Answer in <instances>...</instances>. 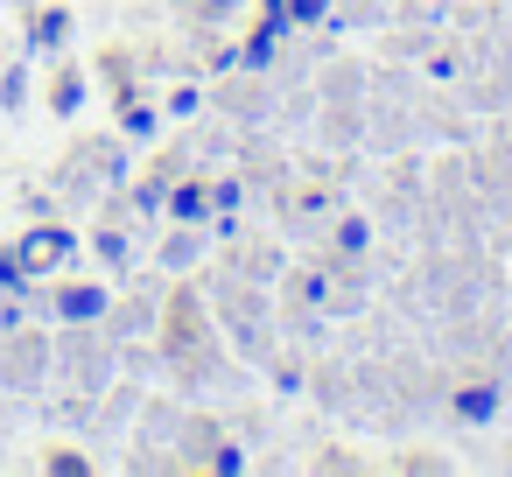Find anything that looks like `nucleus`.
<instances>
[{"mask_svg": "<svg viewBox=\"0 0 512 477\" xmlns=\"http://www.w3.org/2000/svg\"><path fill=\"white\" fill-rule=\"evenodd\" d=\"M78 260V239H71V225H36L29 239H15V253H8V281H29V274H57V267H71Z\"/></svg>", "mask_w": 512, "mask_h": 477, "instance_id": "1", "label": "nucleus"}, {"mask_svg": "<svg viewBox=\"0 0 512 477\" xmlns=\"http://www.w3.org/2000/svg\"><path fill=\"white\" fill-rule=\"evenodd\" d=\"M64 316L71 323H92V316H106V295L99 288H64Z\"/></svg>", "mask_w": 512, "mask_h": 477, "instance_id": "2", "label": "nucleus"}, {"mask_svg": "<svg viewBox=\"0 0 512 477\" xmlns=\"http://www.w3.org/2000/svg\"><path fill=\"white\" fill-rule=\"evenodd\" d=\"M491 407H498V393H491V386H477V393H456V414H470V421H484Z\"/></svg>", "mask_w": 512, "mask_h": 477, "instance_id": "3", "label": "nucleus"}, {"mask_svg": "<svg viewBox=\"0 0 512 477\" xmlns=\"http://www.w3.org/2000/svg\"><path fill=\"white\" fill-rule=\"evenodd\" d=\"M162 260H169V267H190V260H197V239H190V232H183V239H169V253H162Z\"/></svg>", "mask_w": 512, "mask_h": 477, "instance_id": "4", "label": "nucleus"}, {"mask_svg": "<svg viewBox=\"0 0 512 477\" xmlns=\"http://www.w3.org/2000/svg\"><path fill=\"white\" fill-rule=\"evenodd\" d=\"M176 218H204V190H176Z\"/></svg>", "mask_w": 512, "mask_h": 477, "instance_id": "5", "label": "nucleus"}, {"mask_svg": "<svg viewBox=\"0 0 512 477\" xmlns=\"http://www.w3.org/2000/svg\"><path fill=\"white\" fill-rule=\"evenodd\" d=\"M78 99H85V85H78V78H57V106H64V113H71V106H78Z\"/></svg>", "mask_w": 512, "mask_h": 477, "instance_id": "6", "label": "nucleus"}]
</instances>
